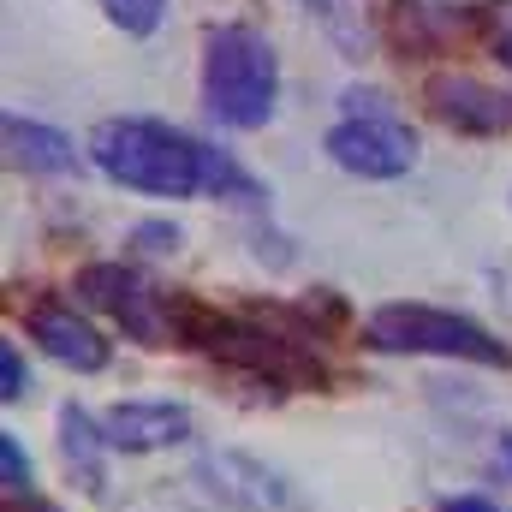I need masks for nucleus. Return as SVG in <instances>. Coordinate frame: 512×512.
Segmentation results:
<instances>
[{"mask_svg": "<svg viewBox=\"0 0 512 512\" xmlns=\"http://www.w3.org/2000/svg\"><path fill=\"white\" fill-rule=\"evenodd\" d=\"M179 340L185 346H197V352H209V358H221V364H233V370H245V376H262V382H322L328 370H322V358L298 340V334H280V328H268V322H256V316H221V310H203V304H179Z\"/></svg>", "mask_w": 512, "mask_h": 512, "instance_id": "7ed1b4c3", "label": "nucleus"}, {"mask_svg": "<svg viewBox=\"0 0 512 512\" xmlns=\"http://www.w3.org/2000/svg\"><path fill=\"white\" fill-rule=\"evenodd\" d=\"M84 149H90L96 173H108L114 185H126L137 197H173V203H185V197H227V203H262V185H256L227 149H215V143H203L191 131L167 126V120H143V114L102 120V126L90 131Z\"/></svg>", "mask_w": 512, "mask_h": 512, "instance_id": "f257e3e1", "label": "nucleus"}, {"mask_svg": "<svg viewBox=\"0 0 512 512\" xmlns=\"http://www.w3.org/2000/svg\"><path fill=\"white\" fill-rule=\"evenodd\" d=\"M6 155H12V167H24V173H48V179L78 173V161H84L78 143H72L60 126L24 120V114H6Z\"/></svg>", "mask_w": 512, "mask_h": 512, "instance_id": "9b49d317", "label": "nucleus"}, {"mask_svg": "<svg viewBox=\"0 0 512 512\" xmlns=\"http://www.w3.org/2000/svg\"><path fill=\"white\" fill-rule=\"evenodd\" d=\"M310 12L328 24V36L358 60V54H370V42H376V18H370V6L364 0H310Z\"/></svg>", "mask_w": 512, "mask_h": 512, "instance_id": "f8f14e48", "label": "nucleus"}, {"mask_svg": "<svg viewBox=\"0 0 512 512\" xmlns=\"http://www.w3.org/2000/svg\"><path fill=\"white\" fill-rule=\"evenodd\" d=\"M364 346L393 352V358H453V364H483V370L512 364L507 340H495L483 322H471L459 310H435V304H376L364 316Z\"/></svg>", "mask_w": 512, "mask_h": 512, "instance_id": "20e7f679", "label": "nucleus"}, {"mask_svg": "<svg viewBox=\"0 0 512 512\" xmlns=\"http://www.w3.org/2000/svg\"><path fill=\"white\" fill-rule=\"evenodd\" d=\"M435 512H512V507H501V501H489V495H447Z\"/></svg>", "mask_w": 512, "mask_h": 512, "instance_id": "f3484780", "label": "nucleus"}, {"mask_svg": "<svg viewBox=\"0 0 512 512\" xmlns=\"http://www.w3.org/2000/svg\"><path fill=\"white\" fill-rule=\"evenodd\" d=\"M203 108L227 131H262L280 108V60L274 42L251 24L203 30Z\"/></svg>", "mask_w": 512, "mask_h": 512, "instance_id": "f03ea898", "label": "nucleus"}, {"mask_svg": "<svg viewBox=\"0 0 512 512\" xmlns=\"http://www.w3.org/2000/svg\"><path fill=\"white\" fill-rule=\"evenodd\" d=\"M423 102L441 126L471 131V137H495V131H512V96L483 84V78H465V72H435L423 84Z\"/></svg>", "mask_w": 512, "mask_h": 512, "instance_id": "0eeeda50", "label": "nucleus"}, {"mask_svg": "<svg viewBox=\"0 0 512 512\" xmlns=\"http://www.w3.org/2000/svg\"><path fill=\"white\" fill-rule=\"evenodd\" d=\"M340 102H346V114L322 137V149H328V161L340 173H352V179H399V173L417 167V131L387 108V96L346 90Z\"/></svg>", "mask_w": 512, "mask_h": 512, "instance_id": "39448f33", "label": "nucleus"}, {"mask_svg": "<svg viewBox=\"0 0 512 512\" xmlns=\"http://www.w3.org/2000/svg\"><path fill=\"white\" fill-rule=\"evenodd\" d=\"M0 489L6 501H30V453L12 429H0Z\"/></svg>", "mask_w": 512, "mask_h": 512, "instance_id": "ddd939ff", "label": "nucleus"}, {"mask_svg": "<svg viewBox=\"0 0 512 512\" xmlns=\"http://www.w3.org/2000/svg\"><path fill=\"white\" fill-rule=\"evenodd\" d=\"M30 393V370H24V352H18V340H6L0 346V399L6 405H18Z\"/></svg>", "mask_w": 512, "mask_h": 512, "instance_id": "2eb2a0df", "label": "nucleus"}, {"mask_svg": "<svg viewBox=\"0 0 512 512\" xmlns=\"http://www.w3.org/2000/svg\"><path fill=\"white\" fill-rule=\"evenodd\" d=\"M72 292H78L90 310H102L120 334H131L137 346H167V340H179V304H173L143 268H131V262H84L78 280H72Z\"/></svg>", "mask_w": 512, "mask_h": 512, "instance_id": "423d86ee", "label": "nucleus"}, {"mask_svg": "<svg viewBox=\"0 0 512 512\" xmlns=\"http://www.w3.org/2000/svg\"><path fill=\"white\" fill-rule=\"evenodd\" d=\"M131 245H137V251H149V256L179 251V227H173V221H143V227L131 233Z\"/></svg>", "mask_w": 512, "mask_h": 512, "instance_id": "dca6fc26", "label": "nucleus"}, {"mask_svg": "<svg viewBox=\"0 0 512 512\" xmlns=\"http://www.w3.org/2000/svg\"><path fill=\"white\" fill-rule=\"evenodd\" d=\"M108 435H102V417H90L84 405H60V459L72 471L78 489L102 495L108 489Z\"/></svg>", "mask_w": 512, "mask_h": 512, "instance_id": "9d476101", "label": "nucleus"}, {"mask_svg": "<svg viewBox=\"0 0 512 512\" xmlns=\"http://www.w3.org/2000/svg\"><path fill=\"white\" fill-rule=\"evenodd\" d=\"M495 48H501V60L512 66V0L495 12Z\"/></svg>", "mask_w": 512, "mask_h": 512, "instance_id": "a211bd4d", "label": "nucleus"}, {"mask_svg": "<svg viewBox=\"0 0 512 512\" xmlns=\"http://www.w3.org/2000/svg\"><path fill=\"white\" fill-rule=\"evenodd\" d=\"M501 459L512 465V435H501Z\"/></svg>", "mask_w": 512, "mask_h": 512, "instance_id": "aec40b11", "label": "nucleus"}, {"mask_svg": "<svg viewBox=\"0 0 512 512\" xmlns=\"http://www.w3.org/2000/svg\"><path fill=\"white\" fill-rule=\"evenodd\" d=\"M191 411L179 399H120L102 411V435L114 453H167L191 441Z\"/></svg>", "mask_w": 512, "mask_h": 512, "instance_id": "6e6552de", "label": "nucleus"}, {"mask_svg": "<svg viewBox=\"0 0 512 512\" xmlns=\"http://www.w3.org/2000/svg\"><path fill=\"white\" fill-rule=\"evenodd\" d=\"M12 512H60V507H54V501H36V495H30V501H12Z\"/></svg>", "mask_w": 512, "mask_h": 512, "instance_id": "6ab92c4d", "label": "nucleus"}, {"mask_svg": "<svg viewBox=\"0 0 512 512\" xmlns=\"http://www.w3.org/2000/svg\"><path fill=\"white\" fill-rule=\"evenodd\" d=\"M102 12L126 30V36H155L167 18V0H102Z\"/></svg>", "mask_w": 512, "mask_h": 512, "instance_id": "4468645a", "label": "nucleus"}, {"mask_svg": "<svg viewBox=\"0 0 512 512\" xmlns=\"http://www.w3.org/2000/svg\"><path fill=\"white\" fill-rule=\"evenodd\" d=\"M24 328H30V340H36L54 364L78 370V376L108 370V340H102V328H96L84 310H72V304H60V298H42V304L24 316Z\"/></svg>", "mask_w": 512, "mask_h": 512, "instance_id": "1a4fd4ad", "label": "nucleus"}]
</instances>
